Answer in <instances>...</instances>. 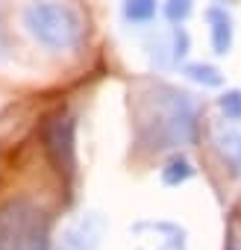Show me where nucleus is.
Here are the masks:
<instances>
[{
  "mask_svg": "<svg viewBox=\"0 0 241 250\" xmlns=\"http://www.w3.org/2000/svg\"><path fill=\"white\" fill-rule=\"evenodd\" d=\"M139 97V142L147 150H177L197 142L200 106L188 91L153 83Z\"/></svg>",
  "mask_w": 241,
  "mask_h": 250,
  "instance_id": "1",
  "label": "nucleus"
},
{
  "mask_svg": "<svg viewBox=\"0 0 241 250\" xmlns=\"http://www.w3.org/2000/svg\"><path fill=\"white\" fill-rule=\"evenodd\" d=\"M21 24L53 53H74L85 42V18L65 0H33L21 15Z\"/></svg>",
  "mask_w": 241,
  "mask_h": 250,
  "instance_id": "2",
  "label": "nucleus"
},
{
  "mask_svg": "<svg viewBox=\"0 0 241 250\" xmlns=\"http://www.w3.org/2000/svg\"><path fill=\"white\" fill-rule=\"evenodd\" d=\"M0 250H50V215L33 200L0 206Z\"/></svg>",
  "mask_w": 241,
  "mask_h": 250,
  "instance_id": "3",
  "label": "nucleus"
},
{
  "mask_svg": "<svg viewBox=\"0 0 241 250\" xmlns=\"http://www.w3.org/2000/svg\"><path fill=\"white\" fill-rule=\"evenodd\" d=\"M74 133H77V121L71 115H62V112L50 118L47 130H44L47 156L65 180H71L77 171V145H74L77 139H74Z\"/></svg>",
  "mask_w": 241,
  "mask_h": 250,
  "instance_id": "4",
  "label": "nucleus"
},
{
  "mask_svg": "<svg viewBox=\"0 0 241 250\" xmlns=\"http://www.w3.org/2000/svg\"><path fill=\"white\" fill-rule=\"evenodd\" d=\"M133 250H185V229L174 221H136L130 227Z\"/></svg>",
  "mask_w": 241,
  "mask_h": 250,
  "instance_id": "5",
  "label": "nucleus"
},
{
  "mask_svg": "<svg viewBox=\"0 0 241 250\" xmlns=\"http://www.w3.org/2000/svg\"><path fill=\"white\" fill-rule=\"evenodd\" d=\"M103 232H106V218L100 212H85L62 229L56 250H100Z\"/></svg>",
  "mask_w": 241,
  "mask_h": 250,
  "instance_id": "6",
  "label": "nucleus"
},
{
  "mask_svg": "<svg viewBox=\"0 0 241 250\" xmlns=\"http://www.w3.org/2000/svg\"><path fill=\"white\" fill-rule=\"evenodd\" d=\"M206 24H209V44L215 56H226L232 50V39H235V27H232V15L221 6H209L206 9Z\"/></svg>",
  "mask_w": 241,
  "mask_h": 250,
  "instance_id": "7",
  "label": "nucleus"
},
{
  "mask_svg": "<svg viewBox=\"0 0 241 250\" xmlns=\"http://www.w3.org/2000/svg\"><path fill=\"white\" fill-rule=\"evenodd\" d=\"M159 177H162V183H165L168 188H177V186H185V183L194 177V165H191L182 153H177V156H171V159L165 162V168L159 171Z\"/></svg>",
  "mask_w": 241,
  "mask_h": 250,
  "instance_id": "8",
  "label": "nucleus"
},
{
  "mask_svg": "<svg viewBox=\"0 0 241 250\" xmlns=\"http://www.w3.org/2000/svg\"><path fill=\"white\" fill-rule=\"evenodd\" d=\"M215 145L221 150V156L235 168V174L241 177V133L235 130H218L215 133Z\"/></svg>",
  "mask_w": 241,
  "mask_h": 250,
  "instance_id": "9",
  "label": "nucleus"
},
{
  "mask_svg": "<svg viewBox=\"0 0 241 250\" xmlns=\"http://www.w3.org/2000/svg\"><path fill=\"white\" fill-rule=\"evenodd\" d=\"M182 74H185L191 83L203 85V88H221V85H223V74H221L215 65H206V62H188V65L182 68Z\"/></svg>",
  "mask_w": 241,
  "mask_h": 250,
  "instance_id": "10",
  "label": "nucleus"
},
{
  "mask_svg": "<svg viewBox=\"0 0 241 250\" xmlns=\"http://www.w3.org/2000/svg\"><path fill=\"white\" fill-rule=\"evenodd\" d=\"M159 3L156 0H124V18L133 27H147L156 18Z\"/></svg>",
  "mask_w": 241,
  "mask_h": 250,
  "instance_id": "11",
  "label": "nucleus"
},
{
  "mask_svg": "<svg viewBox=\"0 0 241 250\" xmlns=\"http://www.w3.org/2000/svg\"><path fill=\"white\" fill-rule=\"evenodd\" d=\"M188 47H191V39H188V33H185L180 24H174V30H171V65H180V62H185V56H188Z\"/></svg>",
  "mask_w": 241,
  "mask_h": 250,
  "instance_id": "12",
  "label": "nucleus"
},
{
  "mask_svg": "<svg viewBox=\"0 0 241 250\" xmlns=\"http://www.w3.org/2000/svg\"><path fill=\"white\" fill-rule=\"evenodd\" d=\"M218 106L221 112L226 115V121H241V88H226L221 97H218Z\"/></svg>",
  "mask_w": 241,
  "mask_h": 250,
  "instance_id": "13",
  "label": "nucleus"
},
{
  "mask_svg": "<svg viewBox=\"0 0 241 250\" xmlns=\"http://www.w3.org/2000/svg\"><path fill=\"white\" fill-rule=\"evenodd\" d=\"M194 12V0H165V18L171 24H182Z\"/></svg>",
  "mask_w": 241,
  "mask_h": 250,
  "instance_id": "14",
  "label": "nucleus"
},
{
  "mask_svg": "<svg viewBox=\"0 0 241 250\" xmlns=\"http://www.w3.org/2000/svg\"><path fill=\"white\" fill-rule=\"evenodd\" d=\"M0 59H6V33L0 27Z\"/></svg>",
  "mask_w": 241,
  "mask_h": 250,
  "instance_id": "15",
  "label": "nucleus"
},
{
  "mask_svg": "<svg viewBox=\"0 0 241 250\" xmlns=\"http://www.w3.org/2000/svg\"><path fill=\"white\" fill-rule=\"evenodd\" d=\"M229 250H241V244L238 241H229Z\"/></svg>",
  "mask_w": 241,
  "mask_h": 250,
  "instance_id": "16",
  "label": "nucleus"
}]
</instances>
